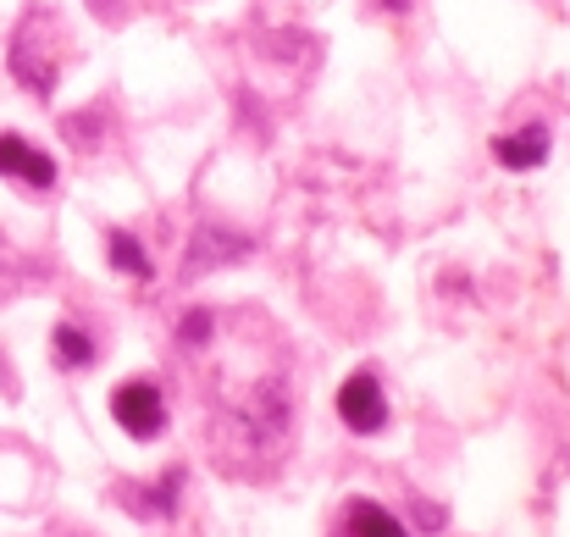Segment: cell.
I'll return each instance as SVG.
<instances>
[{"mask_svg": "<svg viewBox=\"0 0 570 537\" xmlns=\"http://www.w3.org/2000/svg\"><path fill=\"white\" fill-rule=\"evenodd\" d=\"M111 416H117V427H122L128 438H139V443H150V438L167 432V399H161V388L145 382V377L111 388Z\"/></svg>", "mask_w": 570, "mask_h": 537, "instance_id": "6da1fadb", "label": "cell"}, {"mask_svg": "<svg viewBox=\"0 0 570 537\" xmlns=\"http://www.w3.org/2000/svg\"><path fill=\"white\" fill-rule=\"evenodd\" d=\"M61 67H67V56H50V50L39 45V17H28V22L17 28V39H11V72H17V84L33 89V95H56Z\"/></svg>", "mask_w": 570, "mask_h": 537, "instance_id": "7a4b0ae2", "label": "cell"}, {"mask_svg": "<svg viewBox=\"0 0 570 537\" xmlns=\"http://www.w3.org/2000/svg\"><path fill=\"white\" fill-rule=\"evenodd\" d=\"M338 416H344V427L361 432V438H372V432L387 427V399H382V382L372 371H355V377L338 388Z\"/></svg>", "mask_w": 570, "mask_h": 537, "instance_id": "3957f363", "label": "cell"}, {"mask_svg": "<svg viewBox=\"0 0 570 537\" xmlns=\"http://www.w3.org/2000/svg\"><path fill=\"white\" fill-rule=\"evenodd\" d=\"M0 178H17L28 188H56V162L39 145H28V139L0 134Z\"/></svg>", "mask_w": 570, "mask_h": 537, "instance_id": "277c9868", "label": "cell"}, {"mask_svg": "<svg viewBox=\"0 0 570 537\" xmlns=\"http://www.w3.org/2000/svg\"><path fill=\"white\" fill-rule=\"evenodd\" d=\"M493 156H499V167H510V173L543 167V162H549V128H543V123H527V128H515V134H499V139H493Z\"/></svg>", "mask_w": 570, "mask_h": 537, "instance_id": "5b68a950", "label": "cell"}, {"mask_svg": "<svg viewBox=\"0 0 570 537\" xmlns=\"http://www.w3.org/2000/svg\"><path fill=\"white\" fill-rule=\"evenodd\" d=\"M350 537H410V533H404V521L393 510H382L372 499H355L350 505Z\"/></svg>", "mask_w": 570, "mask_h": 537, "instance_id": "8992f818", "label": "cell"}, {"mask_svg": "<svg viewBox=\"0 0 570 537\" xmlns=\"http://www.w3.org/2000/svg\"><path fill=\"white\" fill-rule=\"evenodd\" d=\"M50 344H56V360H61L67 371H83V365H95V339H89L78 322H61Z\"/></svg>", "mask_w": 570, "mask_h": 537, "instance_id": "52a82bcc", "label": "cell"}, {"mask_svg": "<svg viewBox=\"0 0 570 537\" xmlns=\"http://www.w3.org/2000/svg\"><path fill=\"white\" fill-rule=\"evenodd\" d=\"M106 255H111L117 272H128V277H150V255H145V244H139L134 233H111V238H106Z\"/></svg>", "mask_w": 570, "mask_h": 537, "instance_id": "ba28073f", "label": "cell"}]
</instances>
